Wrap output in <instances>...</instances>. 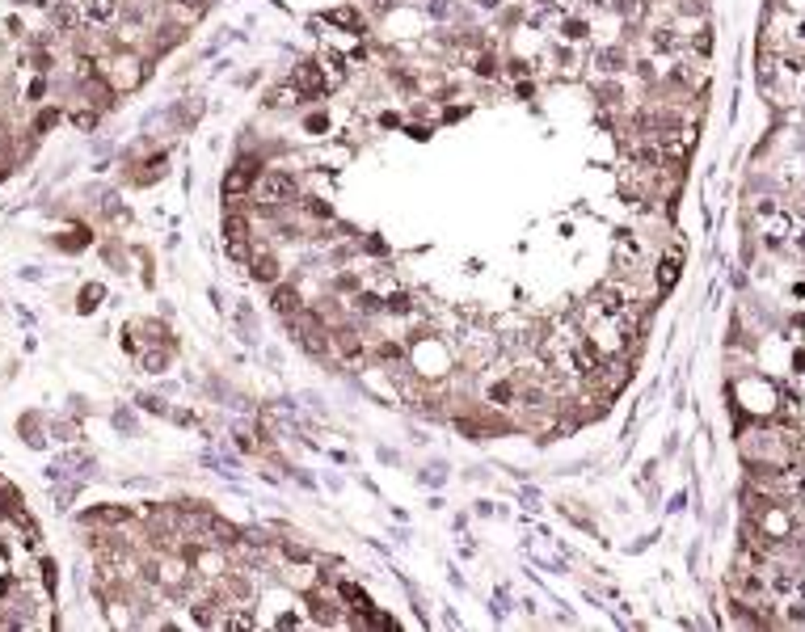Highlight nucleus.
I'll return each instance as SVG.
<instances>
[{"label":"nucleus","instance_id":"nucleus-5","mask_svg":"<svg viewBox=\"0 0 805 632\" xmlns=\"http://www.w3.org/2000/svg\"><path fill=\"white\" fill-rule=\"evenodd\" d=\"M274 308H278V312H291V308H295V291H291V287H278V291H274Z\"/></svg>","mask_w":805,"mask_h":632},{"label":"nucleus","instance_id":"nucleus-1","mask_svg":"<svg viewBox=\"0 0 805 632\" xmlns=\"http://www.w3.org/2000/svg\"><path fill=\"white\" fill-rule=\"evenodd\" d=\"M257 198L270 207V203H291L295 198V177L291 173H278V169H270L261 181H257Z\"/></svg>","mask_w":805,"mask_h":632},{"label":"nucleus","instance_id":"nucleus-4","mask_svg":"<svg viewBox=\"0 0 805 632\" xmlns=\"http://www.w3.org/2000/svg\"><path fill=\"white\" fill-rule=\"evenodd\" d=\"M675 278H679V253H666V257H662V266H658V283H662V287H670Z\"/></svg>","mask_w":805,"mask_h":632},{"label":"nucleus","instance_id":"nucleus-3","mask_svg":"<svg viewBox=\"0 0 805 632\" xmlns=\"http://www.w3.org/2000/svg\"><path fill=\"white\" fill-rule=\"evenodd\" d=\"M253 274H257L261 283H274V278H278V261L261 253V257H253Z\"/></svg>","mask_w":805,"mask_h":632},{"label":"nucleus","instance_id":"nucleus-2","mask_svg":"<svg viewBox=\"0 0 805 632\" xmlns=\"http://www.w3.org/2000/svg\"><path fill=\"white\" fill-rule=\"evenodd\" d=\"M337 354H342L346 363H359V359H363V342H359L354 333H337Z\"/></svg>","mask_w":805,"mask_h":632}]
</instances>
